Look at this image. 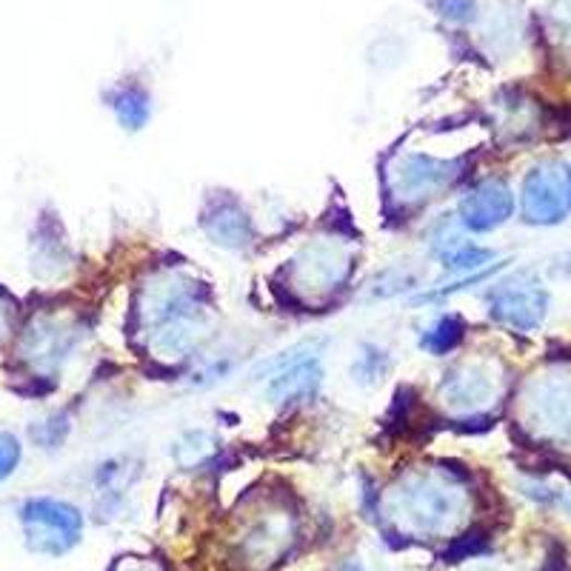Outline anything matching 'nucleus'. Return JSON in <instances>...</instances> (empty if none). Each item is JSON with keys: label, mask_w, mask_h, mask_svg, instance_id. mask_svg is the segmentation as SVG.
I'll list each match as a JSON object with an SVG mask.
<instances>
[{"label": "nucleus", "mask_w": 571, "mask_h": 571, "mask_svg": "<svg viewBox=\"0 0 571 571\" xmlns=\"http://www.w3.org/2000/svg\"><path fill=\"white\" fill-rule=\"evenodd\" d=\"M520 209L528 226H560L571 217V164L543 160L528 169L520 192Z\"/></svg>", "instance_id": "f257e3e1"}, {"label": "nucleus", "mask_w": 571, "mask_h": 571, "mask_svg": "<svg viewBox=\"0 0 571 571\" xmlns=\"http://www.w3.org/2000/svg\"><path fill=\"white\" fill-rule=\"evenodd\" d=\"M260 374L266 380V401L283 408L312 401L323 386V364L309 343L263 364Z\"/></svg>", "instance_id": "f03ea898"}, {"label": "nucleus", "mask_w": 571, "mask_h": 571, "mask_svg": "<svg viewBox=\"0 0 571 571\" xmlns=\"http://www.w3.org/2000/svg\"><path fill=\"white\" fill-rule=\"evenodd\" d=\"M489 312L514 332H535L549 314V292L535 277H512L489 292Z\"/></svg>", "instance_id": "7ed1b4c3"}, {"label": "nucleus", "mask_w": 571, "mask_h": 571, "mask_svg": "<svg viewBox=\"0 0 571 571\" xmlns=\"http://www.w3.org/2000/svg\"><path fill=\"white\" fill-rule=\"evenodd\" d=\"M23 523L29 532L32 549L46 555H63L81 537V512L58 500H32L23 509Z\"/></svg>", "instance_id": "20e7f679"}, {"label": "nucleus", "mask_w": 571, "mask_h": 571, "mask_svg": "<svg viewBox=\"0 0 571 571\" xmlns=\"http://www.w3.org/2000/svg\"><path fill=\"white\" fill-rule=\"evenodd\" d=\"M457 221L463 229L475 231V235H486V231L500 229L503 223L512 221L514 215V194L512 186L500 178L480 180L463 194L461 209H457Z\"/></svg>", "instance_id": "39448f33"}, {"label": "nucleus", "mask_w": 571, "mask_h": 571, "mask_svg": "<svg viewBox=\"0 0 571 571\" xmlns=\"http://www.w3.org/2000/svg\"><path fill=\"white\" fill-rule=\"evenodd\" d=\"M461 164L452 160H440L429 155H406L401 164L394 166V178H397V198L403 201H426L435 198V192H443L457 180Z\"/></svg>", "instance_id": "423d86ee"}, {"label": "nucleus", "mask_w": 571, "mask_h": 571, "mask_svg": "<svg viewBox=\"0 0 571 571\" xmlns=\"http://www.w3.org/2000/svg\"><path fill=\"white\" fill-rule=\"evenodd\" d=\"M397 503L412 518V526L420 528V532H440L452 520L457 498H454V491L449 486L420 477V480L403 486Z\"/></svg>", "instance_id": "0eeeda50"}, {"label": "nucleus", "mask_w": 571, "mask_h": 571, "mask_svg": "<svg viewBox=\"0 0 571 571\" xmlns=\"http://www.w3.org/2000/svg\"><path fill=\"white\" fill-rule=\"evenodd\" d=\"M203 231L209 235V240L223 249H246L252 243V221H249V212L240 206L238 201H215L212 209L203 217Z\"/></svg>", "instance_id": "6e6552de"}, {"label": "nucleus", "mask_w": 571, "mask_h": 571, "mask_svg": "<svg viewBox=\"0 0 571 571\" xmlns=\"http://www.w3.org/2000/svg\"><path fill=\"white\" fill-rule=\"evenodd\" d=\"M495 397V380L477 366L454 369L443 383V401L457 412H477Z\"/></svg>", "instance_id": "1a4fd4ad"}, {"label": "nucleus", "mask_w": 571, "mask_h": 571, "mask_svg": "<svg viewBox=\"0 0 571 571\" xmlns=\"http://www.w3.org/2000/svg\"><path fill=\"white\" fill-rule=\"evenodd\" d=\"M463 320L457 314H440L429 323V326L420 329V349L429 352V355L440 357L449 355L452 349H457V343L463 341Z\"/></svg>", "instance_id": "9d476101"}, {"label": "nucleus", "mask_w": 571, "mask_h": 571, "mask_svg": "<svg viewBox=\"0 0 571 571\" xmlns=\"http://www.w3.org/2000/svg\"><path fill=\"white\" fill-rule=\"evenodd\" d=\"M389 366H392V357H389L386 349H380V346H374V343H366V346H360L355 355V360H352L349 371H352V380H355L357 386H378L380 380L386 378L389 374Z\"/></svg>", "instance_id": "9b49d317"}, {"label": "nucleus", "mask_w": 571, "mask_h": 571, "mask_svg": "<svg viewBox=\"0 0 571 571\" xmlns=\"http://www.w3.org/2000/svg\"><path fill=\"white\" fill-rule=\"evenodd\" d=\"M543 420L557 435H571V383H551L540 394Z\"/></svg>", "instance_id": "f8f14e48"}, {"label": "nucleus", "mask_w": 571, "mask_h": 571, "mask_svg": "<svg viewBox=\"0 0 571 571\" xmlns=\"http://www.w3.org/2000/svg\"><path fill=\"white\" fill-rule=\"evenodd\" d=\"M111 109L118 115L120 127L129 129V132H138V129L146 127L152 106H148V97L141 90H123L111 100Z\"/></svg>", "instance_id": "ddd939ff"}, {"label": "nucleus", "mask_w": 571, "mask_h": 571, "mask_svg": "<svg viewBox=\"0 0 571 571\" xmlns=\"http://www.w3.org/2000/svg\"><path fill=\"white\" fill-rule=\"evenodd\" d=\"M438 12L445 21L454 23H468L475 17L477 3L475 0H438Z\"/></svg>", "instance_id": "4468645a"}, {"label": "nucleus", "mask_w": 571, "mask_h": 571, "mask_svg": "<svg viewBox=\"0 0 571 571\" xmlns=\"http://www.w3.org/2000/svg\"><path fill=\"white\" fill-rule=\"evenodd\" d=\"M17 461H21V445L12 435L0 431V480L15 472Z\"/></svg>", "instance_id": "2eb2a0df"}]
</instances>
